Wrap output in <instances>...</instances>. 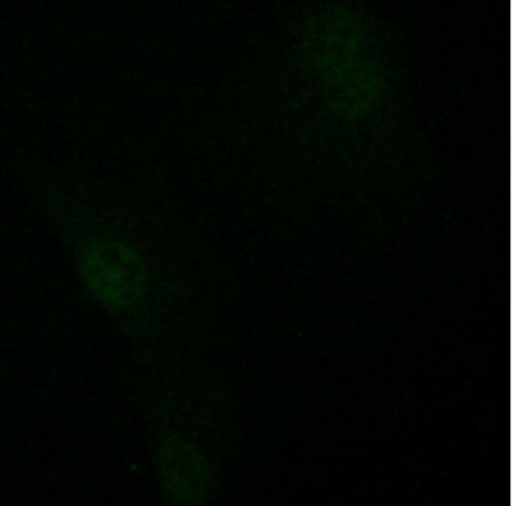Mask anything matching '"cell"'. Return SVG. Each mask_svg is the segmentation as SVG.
<instances>
[{"label": "cell", "instance_id": "6da1fadb", "mask_svg": "<svg viewBox=\"0 0 512 506\" xmlns=\"http://www.w3.org/2000/svg\"><path fill=\"white\" fill-rule=\"evenodd\" d=\"M82 280L109 306L127 308L144 294L145 270L138 254L120 243H97L82 254Z\"/></svg>", "mask_w": 512, "mask_h": 506}, {"label": "cell", "instance_id": "7a4b0ae2", "mask_svg": "<svg viewBox=\"0 0 512 506\" xmlns=\"http://www.w3.org/2000/svg\"><path fill=\"white\" fill-rule=\"evenodd\" d=\"M158 472L164 492L180 503H199L207 488L204 458L188 443L167 442L158 454Z\"/></svg>", "mask_w": 512, "mask_h": 506}]
</instances>
